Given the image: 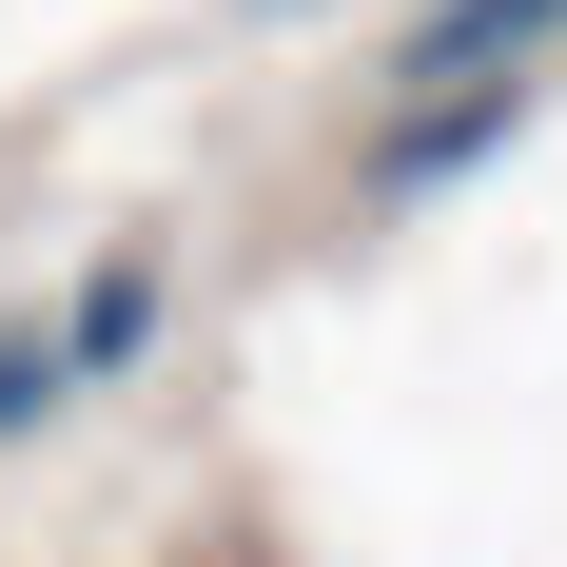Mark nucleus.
Listing matches in <instances>:
<instances>
[{"label":"nucleus","instance_id":"nucleus-2","mask_svg":"<svg viewBox=\"0 0 567 567\" xmlns=\"http://www.w3.org/2000/svg\"><path fill=\"white\" fill-rule=\"evenodd\" d=\"M489 137H528V99H431V117L392 137V176H470Z\"/></svg>","mask_w":567,"mask_h":567},{"label":"nucleus","instance_id":"nucleus-3","mask_svg":"<svg viewBox=\"0 0 567 567\" xmlns=\"http://www.w3.org/2000/svg\"><path fill=\"white\" fill-rule=\"evenodd\" d=\"M40 411H59V352H40V333H0V451H20Z\"/></svg>","mask_w":567,"mask_h":567},{"label":"nucleus","instance_id":"nucleus-1","mask_svg":"<svg viewBox=\"0 0 567 567\" xmlns=\"http://www.w3.org/2000/svg\"><path fill=\"white\" fill-rule=\"evenodd\" d=\"M40 352H59V392H79V372H137V352H157V275L117 255V275L79 293V333H40Z\"/></svg>","mask_w":567,"mask_h":567}]
</instances>
